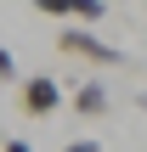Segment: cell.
Returning <instances> with one entry per match:
<instances>
[{
  "label": "cell",
  "mask_w": 147,
  "mask_h": 152,
  "mask_svg": "<svg viewBox=\"0 0 147 152\" xmlns=\"http://www.w3.org/2000/svg\"><path fill=\"white\" fill-rule=\"evenodd\" d=\"M57 51H62V56H79V62H96V68H119V62H125V51H119L113 39H102V34H91V28H74V23L57 34Z\"/></svg>",
  "instance_id": "obj_1"
},
{
  "label": "cell",
  "mask_w": 147,
  "mask_h": 152,
  "mask_svg": "<svg viewBox=\"0 0 147 152\" xmlns=\"http://www.w3.org/2000/svg\"><path fill=\"white\" fill-rule=\"evenodd\" d=\"M17 102H23V113H28V118H45V113H57V107H62V85H57L51 73H34V79H23Z\"/></svg>",
  "instance_id": "obj_2"
},
{
  "label": "cell",
  "mask_w": 147,
  "mask_h": 152,
  "mask_svg": "<svg viewBox=\"0 0 147 152\" xmlns=\"http://www.w3.org/2000/svg\"><path fill=\"white\" fill-rule=\"evenodd\" d=\"M113 107V96H108V85L102 79H85V85H74V113H85V118H102Z\"/></svg>",
  "instance_id": "obj_3"
},
{
  "label": "cell",
  "mask_w": 147,
  "mask_h": 152,
  "mask_svg": "<svg viewBox=\"0 0 147 152\" xmlns=\"http://www.w3.org/2000/svg\"><path fill=\"white\" fill-rule=\"evenodd\" d=\"M68 17H74V28H91V23L108 17V6L102 0H79V6H68Z\"/></svg>",
  "instance_id": "obj_4"
},
{
  "label": "cell",
  "mask_w": 147,
  "mask_h": 152,
  "mask_svg": "<svg viewBox=\"0 0 147 152\" xmlns=\"http://www.w3.org/2000/svg\"><path fill=\"white\" fill-rule=\"evenodd\" d=\"M11 79H17V62H11V51L0 45V85H11Z\"/></svg>",
  "instance_id": "obj_5"
},
{
  "label": "cell",
  "mask_w": 147,
  "mask_h": 152,
  "mask_svg": "<svg viewBox=\"0 0 147 152\" xmlns=\"http://www.w3.org/2000/svg\"><path fill=\"white\" fill-rule=\"evenodd\" d=\"M62 152H96V141H68Z\"/></svg>",
  "instance_id": "obj_6"
},
{
  "label": "cell",
  "mask_w": 147,
  "mask_h": 152,
  "mask_svg": "<svg viewBox=\"0 0 147 152\" xmlns=\"http://www.w3.org/2000/svg\"><path fill=\"white\" fill-rule=\"evenodd\" d=\"M0 152H34V147H28V141H6Z\"/></svg>",
  "instance_id": "obj_7"
}]
</instances>
